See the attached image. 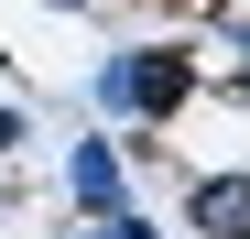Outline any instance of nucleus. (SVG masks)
<instances>
[{
	"label": "nucleus",
	"instance_id": "obj_1",
	"mask_svg": "<svg viewBox=\"0 0 250 239\" xmlns=\"http://www.w3.org/2000/svg\"><path fill=\"white\" fill-rule=\"evenodd\" d=\"M109 98H120V109H174V98H185V55H131V65H109Z\"/></svg>",
	"mask_w": 250,
	"mask_h": 239
},
{
	"label": "nucleus",
	"instance_id": "obj_2",
	"mask_svg": "<svg viewBox=\"0 0 250 239\" xmlns=\"http://www.w3.org/2000/svg\"><path fill=\"white\" fill-rule=\"evenodd\" d=\"M76 196H87V207H120V163H109V141L76 152Z\"/></svg>",
	"mask_w": 250,
	"mask_h": 239
},
{
	"label": "nucleus",
	"instance_id": "obj_3",
	"mask_svg": "<svg viewBox=\"0 0 250 239\" xmlns=\"http://www.w3.org/2000/svg\"><path fill=\"white\" fill-rule=\"evenodd\" d=\"M196 228H250V185H196Z\"/></svg>",
	"mask_w": 250,
	"mask_h": 239
},
{
	"label": "nucleus",
	"instance_id": "obj_4",
	"mask_svg": "<svg viewBox=\"0 0 250 239\" xmlns=\"http://www.w3.org/2000/svg\"><path fill=\"white\" fill-rule=\"evenodd\" d=\"M98 239H142V228H131V218H109V228H98Z\"/></svg>",
	"mask_w": 250,
	"mask_h": 239
},
{
	"label": "nucleus",
	"instance_id": "obj_5",
	"mask_svg": "<svg viewBox=\"0 0 250 239\" xmlns=\"http://www.w3.org/2000/svg\"><path fill=\"white\" fill-rule=\"evenodd\" d=\"M0 152H11V120H0Z\"/></svg>",
	"mask_w": 250,
	"mask_h": 239
}]
</instances>
